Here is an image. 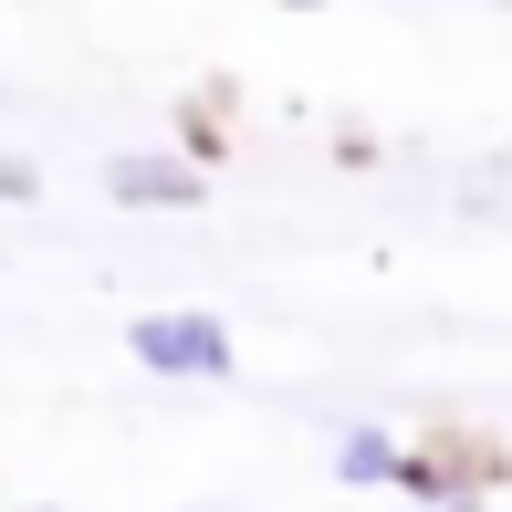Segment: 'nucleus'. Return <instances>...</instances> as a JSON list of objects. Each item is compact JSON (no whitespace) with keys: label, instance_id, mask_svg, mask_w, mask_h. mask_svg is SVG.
Listing matches in <instances>:
<instances>
[{"label":"nucleus","instance_id":"obj_1","mask_svg":"<svg viewBox=\"0 0 512 512\" xmlns=\"http://www.w3.org/2000/svg\"><path fill=\"white\" fill-rule=\"evenodd\" d=\"M502 481H512V450H502L492 429H471V418H418L387 492H408V502H429V512H481Z\"/></svg>","mask_w":512,"mask_h":512},{"label":"nucleus","instance_id":"obj_2","mask_svg":"<svg viewBox=\"0 0 512 512\" xmlns=\"http://www.w3.org/2000/svg\"><path fill=\"white\" fill-rule=\"evenodd\" d=\"M126 345H136V366H157V377H199V387H220L230 366H241V345H230L220 314H126Z\"/></svg>","mask_w":512,"mask_h":512},{"label":"nucleus","instance_id":"obj_3","mask_svg":"<svg viewBox=\"0 0 512 512\" xmlns=\"http://www.w3.org/2000/svg\"><path fill=\"white\" fill-rule=\"evenodd\" d=\"M105 189L126 199V209H199V199H209V168H199V157H147V147H126V157H105Z\"/></svg>","mask_w":512,"mask_h":512},{"label":"nucleus","instance_id":"obj_4","mask_svg":"<svg viewBox=\"0 0 512 512\" xmlns=\"http://www.w3.org/2000/svg\"><path fill=\"white\" fill-rule=\"evenodd\" d=\"M168 136H178V157H199V168H230V95H178L168 105Z\"/></svg>","mask_w":512,"mask_h":512},{"label":"nucleus","instance_id":"obj_5","mask_svg":"<svg viewBox=\"0 0 512 512\" xmlns=\"http://www.w3.org/2000/svg\"><path fill=\"white\" fill-rule=\"evenodd\" d=\"M398 450H408V439H387V429H345L335 439V481L377 492V481H398Z\"/></svg>","mask_w":512,"mask_h":512},{"label":"nucleus","instance_id":"obj_6","mask_svg":"<svg viewBox=\"0 0 512 512\" xmlns=\"http://www.w3.org/2000/svg\"><path fill=\"white\" fill-rule=\"evenodd\" d=\"M0 199H11V209H21V199H42V168H32L21 147H0Z\"/></svg>","mask_w":512,"mask_h":512},{"label":"nucleus","instance_id":"obj_7","mask_svg":"<svg viewBox=\"0 0 512 512\" xmlns=\"http://www.w3.org/2000/svg\"><path fill=\"white\" fill-rule=\"evenodd\" d=\"M377 157H387V147H377L366 126H345V136H335V168H377Z\"/></svg>","mask_w":512,"mask_h":512},{"label":"nucleus","instance_id":"obj_8","mask_svg":"<svg viewBox=\"0 0 512 512\" xmlns=\"http://www.w3.org/2000/svg\"><path fill=\"white\" fill-rule=\"evenodd\" d=\"M283 11H324V0H283Z\"/></svg>","mask_w":512,"mask_h":512}]
</instances>
